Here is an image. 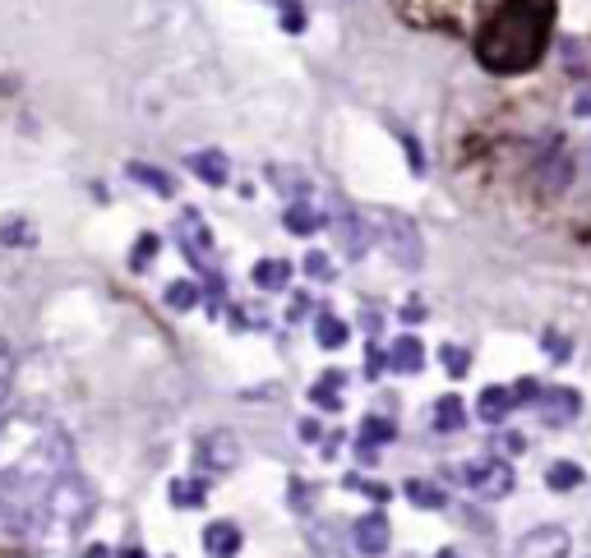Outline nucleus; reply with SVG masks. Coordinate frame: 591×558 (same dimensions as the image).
Listing matches in <instances>:
<instances>
[{
    "instance_id": "b1692460",
    "label": "nucleus",
    "mask_w": 591,
    "mask_h": 558,
    "mask_svg": "<svg viewBox=\"0 0 591 558\" xmlns=\"http://www.w3.org/2000/svg\"><path fill=\"white\" fill-rule=\"evenodd\" d=\"M444 369L453 374V379H462L471 369V351H462V346H444Z\"/></svg>"
},
{
    "instance_id": "dca6fc26",
    "label": "nucleus",
    "mask_w": 591,
    "mask_h": 558,
    "mask_svg": "<svg viewBox=\"0 0 591 558\" xmlns=\"http://www.w3.org/2000/svg\"><path fill=\"white\" fill-rule=\"evenodd\" d=\"M287 282H291V263H287V259H264V263H254V286H259V291H282Z\"/></svg>"
},
{
    "instance_id": "aec40b11",
    "label": "nucleus",
    "mask_w": 591,
    "mask_h": 558,
    "mask_svg": "<svg viewBox=\"0 0 591 558\" xmlns=\"http://www.w3.org/2000/svg\"><path fill=\"white\" fill-rule=\"evenodd\" d=\"M402 489H407V499L416 503V508H444L448 503V494L439 485H430V480H407Z\"/></svg>"
},
{
    "instance_id": "72a5a7b5",
    "label": "nucleus",
    "mask_w": 591,
    "mask_h": 558,
    "mask_svg": "<svg viewBox=\"0 0 591 558\" xmlns=\"http://www.w3.org/2000/svg\"><path fill=\"white\" fill-rule=\"evenodd\" d=\"M84 558H111V549H107V545H93Z\"/></svg>"
},
{
    "instance_id": "a211bd4d",
    "label": "nucleus",
    "mask_w": 591,
    "mask_h": 558,
    "mask_svg": "<svg viewBox=\"0 0 591 558\" xmlns=\"http://www.w3.org/2000/svg\"><path fill=\"white\" fill-rule=\"evenodd\" d=\"M587 475H582V466L578 462H555L550 471H545V485L555 489V494H568V489H578Z\"/></svg>"
},
{
    "instance_id": "f8f14e48",
    "label": "nucleus",
    "mask_w": 591,
    "mask_h": 558,
    "mask_svg": "<svg viewBox=\"0 0 591 558\" xmlns=\"http://www.w3.org/2000/svg\"><path fill=\"white\" fill-rule=\"evenodd\" d=\"M319 226H324V208H319L314 199H301V203H291L287 208V231L291 236H314Z\"/></svg>"
},
{
    "instance_id": "5701e85b",
    "label": "nucleus",
    "mask_w": 591,
    "mask_h": 558,
    "mask_svg": "<svg viewBox=\"0 0 591 558\" xmlns=\"http://www.w3.org/2000/svg\"><path fill=\"white\" fill-rule=\"evenodd\" d=\"M162 296H167V305H171V309H194L199 300H204L194 282H167V291H162Z\"/></svg>"
},
{
    "instance_id": "ddd939ff",
    "label": "nucleus",
    "mask_w": 591,
    "mask_h": 558,
    "mask_svg": "<svg viewBox=\"0 0 591 558\" xmlns=\"http://www.w3.org/2000/svg\"><path fill=\"white\" fill-rule=\"evenodd\" d=\"M462 425H467V402H462L458 392L439 397V402H435V429H439V434H458Z\"/></svg>"
},
{
    "instance_id": "4be33fe9",
    "label": "nucleus",
    "mask_w": 591,
    "mask_h": 558,
    "mask_svg": "<svg viewBox=\"0 0 591 558\" xmlns=\"http://www.w3.org/2000/svg\"><path fill=\"white\" fill-rule=\"evenodd\" d=\"M208 499V480H176L171 485V503L176 508H199Z\"/></svg>"
},
{
    "instance_id": "cd10ccee",
    "label": "nucleus",
    "mask_w": 591,
    "mask_h": 558,
    "mask_svg": "<svg viewBox=\"0 0 591 558\" xmlns=\"http://www.w3.org/2000/svg\"><path fill=\"white\" fill-rule=\"evenodd\" d=\"M153 254H157V236H144V240H139V250H134V259H130V268H134V273H144Z\"/></svg>"
},
{
    "instance_id": "20e7f679",
    "label": "nucleus",
    "mask_w": 591,
    "mask_h": 558,
    "mask_svg": "<svg viewBox=\"0 0 591 558\" xmlns=\"http://www.w3.org/2000/svg\"><path fill=\"white\" fill-rule=\"evenodd\" d=\"M458 480L476 494V499H504V494H513V485H518L513 466L499 462V457H481V462L458 466Z\"/></svg>"
},
{
    "instance_id": "6ab92c4d",
    "label": "nucleus",
    "mask_w": 591,
    "mask_h": 558,
    "mask_svg": "<svg viewBox=\"0 0 591 558\" xmlns=\"http://www.w3.org/2000/svg\"><path fill=\"white\" fill-rule=\"evenodd\" d=\"M342 383H347V374H338V369H333V374H324V379L310 388V402L324 406V411H338V388H342Z\"/></svg>"
},
{
    "instance_id": "c756f323",
    "label": "nucleus",
    "mask_w": 591,
    "mask_h": 558,
    "mask_svg": "<svg viewBox=\"0 0 591 558\" xmlns=\"http://www.w3.org/2000/svg\"><path fill=\"white\" fill-rule=\"evenodd\" d=\"M0 240H5V245H14V240H33V236H28L24 222H5V226H0Z\"/></svg>"
},
{
    "instance_id": "f257e3e1",
    "label": "nucleus",
    "mask_w": 591,
    "mask_h": 558,
    "mask_svg": "<svg viewBox=\"0 0 591 558\" xmlns=\"http://www.w3.org/2000/svg\"><path fill=\"white\" fill-rule=\"evenodd\" d=\"M74 475V448L56 420L24 411L0 420V526L28 535L42 503Z\"/></svg>"
},
{
    "instance_id": "39448f33",
    "label": "nucleus",
    "mask_w": 591,
    "mask_h": 558,
    "mask_svg": "<svg viewBox=\"0 0 591 558\" xmlns=\"http://www.w3.org/2000/svg\"><path fill=\"white\" fill-rule=\"evenodd\" d=\"M351 545L361 549L365 558L388 554V545H393V531H388V517H384V512H365L361 522H351Z\"/></svg>"
},
{
    "instance_id": "a878e982",
    "label": "nucleus",
    "mask_w": 591,
    "mask_h": 558,
    "mask_svg": "<svg viewBox=\"0 0 591 558\" xmlns=\"http://www.w3.org/2000/svg\"><path fill=\"white\" fill-rule=\"evenodd\" d=\"M545 356H550V360H568V356H573V342L559 337V333H545Z\"/></svg>"
},
{
    "instance_id": "f3484780",
    "label": "nucleus",
    "mask_w": 591,
    "mask_h": 558,
    "mask_svg": "<svg viewBox=\"0 0 591 558\" xmlns=\"http://www.w3.org/2000/svg\"><path fill=\"white\" fill-rule=\"evenodd\" d=\"M393 439H398V425H393V420H384V416H365L361 439H356V443H365V448H384V443H393Z\"/></svg>"
},
{
    "instance_id": "6e6552de",
    "label": "nucleus",
    "mask_w": 591,
    "mask_h": 558,
    "mask_svg": "<svg viewBox=\"0 0 591 558\" xmlns=\"http://www.w3.org/2000/svg\"><path fill=\"white\" fill-rule=\"evenodd\" d=\"M536 402H541V416L550 420V425H568V420H578V411H582V397L573 388H550V392H541Z\"/></svg>"
},
{
    "instance_id": "2eb2a0df",
    "label": "nucleus",
    "mask_w": 591,
    "mask_h": 558,
    "mask_svg": "<svg viewBox=\"0 0 591 558\" xmlns=\"http://www.w3.org/2000/svg\"><path fill=\"white\" fill-rule=\"evenodd\" d=\"M314 337H319V346H328V351H338V346H347L351 328L338 319V314H328V309H319V314H314Z\"/></svg>"
},
{
    "instance_id": "393cba45",
    "label": "nucleus",
    "mask_w": 591,
    "mask_h": 558,
    "mask_svg": "<svg viewBox=\"0 0 591 558\" xmlns=\"http://www.w3.org/2000/svg\"><path fill=\"white\" fill-rule=\"evenodd\" d=\"M10 388H14V356L0 346V402L10 397Z\"/></svg>"
},
{
    "instance_id": "423d86ee",
    "label": "nucleus",
    "mask_w": 591,
    "mask_h": 558,
    "mask_svg": "<svg viewBox=\"0 0 591 558\" xmlns=\"http://www.w3.org/2000/svg\"><path fill=\"white\" fill-rule=\"evenodd\" d=\"M518 554L522 558H564L568 554V531L564 526H536V531L522 535Z\"/></svg>"
},
{
    "instance_id": "4468645a",
    "label": "nucleus",
    "mask_w": 591,
    "mask_h": 558,
    "mask_svg": "<svg viewBox=\"0 0 591 558\" xmlns=\"http://www.w3.org/2000/svg\"><path fill=\"white\" fill-rule=\"evenodd\" d=\"M190 171L204 185H227V157L218 153V148H204V153H194L190 157Z\"/></svg>"
},
{
    "instance_id": "f03ea898",
    "label": "nucleus",
    "mask_w": 591,
    "mask_h": 558,
    "mask_svg": "<svg viewBox=\"0 0 591 558\" xmlns=\"http://www.w3.org/2000/svg\"><path fill=\"white\" fill-rule=\"evenodd\" d=\"M555 0H504L476 33V60L490 74H522L550 47Z\"/></svg>"
},
{
    "instance_id": "9d476101",
    "label": "nucleus",
    "mask_w": 591,
    "mask_h": 558,
    "mask_svg": "<svg viewBox=\"0 0 591 558\" xmlns=\"http://www.w3.org/2000/svg\"><path fill=\"white\" fill-rule=\"evenodd\" d=\"M513 406H518V392L513 388H485L481 402H476V411H481L485 425H504Z\"/></svg>"
},
{
    "instance_id": "2f4dec72",
    "label": "nucleus",
    "mask_w": 591,
    "mask_h": 558,
    "mask_svg": "<svg viewBox=\"0 0 591 558\" xmlns=\"http://www.w3.org/2000/svg\"><path fill=\"white\" fill-rule=\"evenodd\" d=\"M573 111H578V116H591V88H582V93H578V102H573Z\"/></svg>"
},
{
    "instance_id": "1a4fd4ad",
    "label": "nucleus",
    "mask_w": 591,
    "mask_h": 558,
    "mask_svg": "<svg viewBox=\"0 0 591 558\" xmlns=\"http://www.w3.org/2000/svg\"><path fill=\"white\" fill-rule=\"evenodd\" d=\"M241 526L236 522H213V526H204V554L208 558H236L241 554Z\"/></svg>"
},
{
    "instance_id": "0eeeda50",
    "label": "nucleus",
    "mask_w": 591,
    "mask_h": 558,
    "mask_svg": "<svg viewBox=\"0 0 591 558\" xmlns=\"http://www.w3.org/2000/svg\"><path fill=\"white\" fill-rule=\"evenodd\" d=\"M194 457H199V466H204V471H231V466H236V457H241V443L231 439V434H204Z\"/></svg>"
},
{
    "instance_id": "bb28decb",
    "label": "nucleus",
    "mask_w": 591,
    "mask_h": 558,
    "mask_svg": "<svg viewBox=\"0 0 591 558\" xmlns=\"http://www.w3.org/2000/svg\"><path fill=\"white\" fill-rule=\"evenodd\" d=\"M282 28H287V33H301L305 28V14L296 0H282Z\"/></svg>"
},
{
    "instance_id": "7ed1b4c3",
    "label": "nucleus",
    "mask_w": 591,
    "mask_h": 558,
    "mask_svg": "<svg viewBox=\"0 0 591 558\" xmlns=\"http://www.w3.org/2000/svg\"><path fill=\"white\" fill-rule=\"evenodd\" d=\"M88 517H93V489H88L84 480H79V471H74L70 480L42 503V512L33 517L24 540H33L37 549H65V545L79 540Z\"/></svg>"
},
{
    "instance_id": "7c9ffc66",
    "label": "nucleus",
    "mask_w": 591,
    "mask_h": 558,
    "mask_svg": "<svg viewBox=\"0 0 591 558\" xmlns=\"http://www.w3.org/2000/svg\"><path fill=\"white\" fill-rule=\"evenodd\" d=\"M402 319H407V323H421V319H425V300H407Z\"/></svg>"
},
{
    "instance_id": "f704fd0d",
    "label": "nucleus",
    "mask_w": 591,
    "mask_h": 558,
    "mask_svg": "<svg viewBox=\"0 0 591 558\" xmlns=\"http://www.w3.org/2000/svg\"><path fill=\"white\" fill-rule=\"evenodd\" d=\"M439 558H462V554H458V549H439Z\"/></svg>"
},
{
    "instance_id": "9b49d317",
    "label": "nucleus",
    "mask_w": 591,
    "mask_h": 558,
    "mask_svg": "<svg viewBox=\"0 0 591 558\" xmlns=\"http://www.w3.org/2000/svg\"><path fill=\"white\" fill-rule=\"evenodd\" d=\"M388 369H398V374H421L425 369V346L416 337H398V342L388 346Z\"/></svg>"
},
{
    "instance_id": "473e14b6",
    "label": "nucleus",
    "mask_w": 591,
    "mask_h": 558,
    "mask_svg": "<svg viewBox=\"0 0 591 558\" xmlns=\"http://www.w3.org/2000/svg\"><path fill=\"white\" fill-rule=\"evenodd\" d=\"M319 434H324V429H319V420H305V425H301V439H305V443H314Z\"/></svg>"
},
{
    "instance_id": "412c9836",
    "label": "nucleus",
    "mask_w": 591,
    "mask_h": 558,
    "mask_svg": "<svg viewBox=\"0 0 591 558\" xmlns=\"http://www.w3.org/2000/svg\"><path fill=\"white\" fill-rule=\"evenodd\" d=\"M130 180H139V185H148V190H157V194H176V180H171L167 171L144 167V162H130Z\"/></svg>"
},
{
    "instance_id": "c85d7f7f",
    "label": "nucleus",
    "mask_w": 591,
    "mask_h": 558,
    "mask_svg": "<svg viewBox=\"0 0 591 558\" xmlns=\"http://www.w3.org/2000/svg\"><path fill=\"white\" fill-rule=\"evenodd\" d=\"M305 273L319 277V282H328V277H333V268H328L324 254H305Z\"/></svg>"
}]
</instances>
